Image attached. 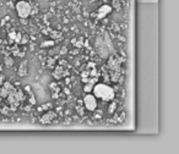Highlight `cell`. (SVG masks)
<instances>
[{
  "mask_svg": "<svg viewBox=\"0 0 179 154\" xmlns=\"http://www.w3.org/2000/svg\"><path fill=\"white\" fill-rule=\"evenodd\" d=\"M105 41L103 38L98 37L96 39V49L98 52V54L102 56V57H108L109 56V47H112V44L109 43V39H108V36L105 34Z\"/></svg>",
  "mask_w": 179,
  "mask_h": 154,
  "instance_id": "3957f363",
  "label": "cell"
},
{
  "mask_svg": "<svg viewBox=\"0 0 179 154\" xmlns=\"http://www.w3.org/2000/svg\"><path fill=\"white\" fill-rule=\"evenodd\" d=\"M92 91H93V96L96 98L105 100V102H110L115 97V93H114L113 88L105 83H97L92 88Z\"/></svg>",
  "mask_w": 179,
  "mask_h": 154,
  "instance_id": "7a4b0ae2",
  "label": "cell"
},
{
  "mask_svg": "<svg viewBox=\"0 0 179 154\" xmlns=\"http://www.w3.org/2000/svg\"><path fill=\"white\" fill-rule=\"evenodd\" d=\"M84 104H85V108L89 112H95L97 109V98L93 94L87 93L84 98Z\"/></svg>",
  "mask_w": 179,
  "mask_h": 154,
  "instance_id": "5b68a950",
  "label": "cell"
},
{
  "mask_svg": "<svg viewBox=\"0 0 179 154\" xmlns=\"http://www.w3.org/2000/svg\"><path fill=\"white\" fill-rule=\"evenodd\" d=\"M16 11L21 18H27V17H30L31 12H32V6L30 2H27L25 0H20L16 4Z\"/></svg>",
  "mask_w": 179,
  "mask_h": 154,
  "instance_id": "277c9868",
  "label": "cell"
},
{
  "mask_svg": "<svg viewBox=\"0 0 179 154\" xmlns=\"http://www.w3.org/2000/svg\"><path fill=\"white\" fill-rule=\"evenodd\" d=\"M120 65H121V62H120V57L117 54H113V55H110L109 57V66L113 69V70L118 71L120 69Z\"/></svg>",
  "mask_w": 179,
  "mask_h": 154,
  "instance_id": "8992f818",
  "label": "cell"
},
{
  "mask_svg": "<svg viewBox=\"0 0 179 154\" xmlns=\"http://www.w3.org/2000/svg\"><path fill=\"white\" fill-rule=\"evenodd\" d=\"M27 72H28V65H27L26 61H23V62H21V65L18 67V75L23 77V76L27 75Z\"/></svg>",
  "mask_w": 179,
  "mask_h": 154,
  "instance_id": "9c48e42d",
  "label": "cell"
},
{
  "mask_svg": "<svg viewBox=\"0 0 179 154\" xmlns=\"http://www.w3.org/2000/svg\"><path fill=\"white\" fill-rule=\"evenodd\" d=\"M13 91H14V88L10 86V83H5L4 87H3V89H1V93H0V94H1L4 98H8L9 94H10Z\"/></svg>",
  "mask_w": 179,
  "mask_h": 154,
  "instance_id": "ba28073f",
  "label": "cell"
},
{
  "mask_svg": "<svg viewBox=\"0 0 179 154\" xmlns=\"http://www.w3.org/2000/svg\"><path fill=\"white\" fill-rule=\"evenodd\" d=\"M81 81L85 83L84 89L86 92H90L92 89V86L98 81V73L96 70V65L93 62H89L84 66L81 71Z\"/></svg>",
  "mask_w": 179,
  "mask_h": 154,
  "instance_id": "6da1fadb",
  "label": "cell"
},
{
  "mask_svg": "<svg viewBox=\"0 0 179 154\" xmlns=\"http://www.w3.org/2000/svg\"><path fill=\"white\" fill-rule=\"evenodd\" d=\"M110 10H112V7H110L109 5H103V6H101V9L98 10V18H103V17H105L110 12Z\"/></svg>",
  "mask_w": 179,
  "mask_h": 154,
  "instance_id": "52a82bcc",
  "label": "cell"
},
{
  "mask_svg": "<svg viewBox=\"0 0 179 154\" xmlns=\"http://www.w3.org/2000/svg\"><path fill=\"white\" fill-rule=\"evenodd\" d=\"M54 116H55V114L53 112H48L45 115H43L42 116V122H44V124H47V122H50L53 119H54Z\"/></svg>",
  "mask_w": 179,
  "mask_h": 154,
  "instance_id": "30bf717a",
  "label": "cell"
}]
</instances>
